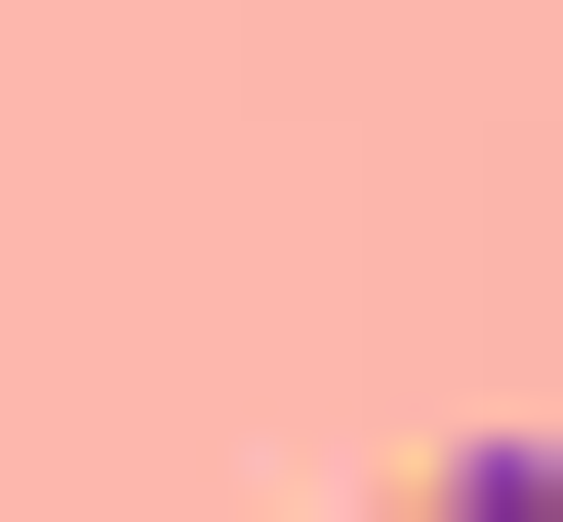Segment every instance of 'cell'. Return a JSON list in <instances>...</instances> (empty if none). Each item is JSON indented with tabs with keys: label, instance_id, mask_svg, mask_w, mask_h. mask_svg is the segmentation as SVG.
<instances>
[{
	"label": "cell",
	"instance_id": "obj_1",
	"mask_svg": "<svg viewBox=\"0 0 563 522\" xmlns=\"http://www.w3.org/2000/svg\"><path fill=\"white\" fill-rule=\"evenodd\" d=\"M363 522H563V442H523V402H483V442H402V482H363Z\"/></svg>",
	"mask_w": 563,
	"mask_h": 522
}]
</instances>
